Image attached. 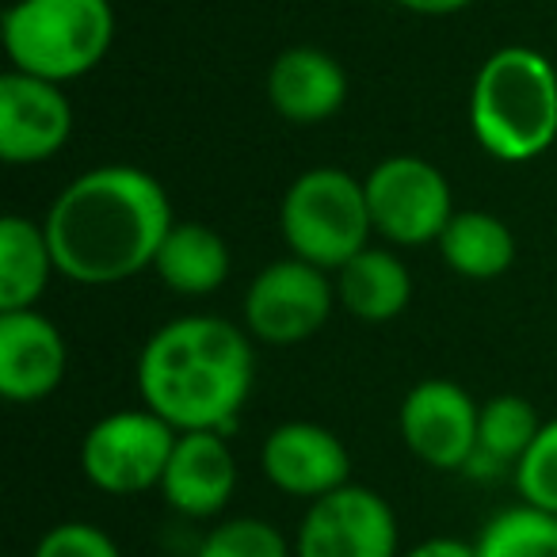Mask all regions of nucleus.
Returning a JSON list of instances; mask_svg holds the SVG:
<instances>
[{
	"mask_svg": "<svg viewBox=\"0 0 557 557\" xmlns=\"http://www.w3.org/2000/svg\"><path fill=\"white\" fill-rule=\"evenodd\" d=\"M542 420L534 412V405L519 394H500L493 401L481 405L478 417V455L473 462H485L493 470L516 466L527 455V447L539 435Z\"/></svg>",
	"mask_w": 557,
	"mask_h": 557,
	"instance_id": "nucleus-20",
	"label": "nucleus"
},
{
	"mask_svg": "<svg viewBox=\"0 0 557 557\" xmlns=\"http://www.w3.org/2000/svg\"><path fill=\"white\" fill-rule=\"evenodd\" d=\"M336 306V278L313 263L275 260L252 275L245 290V333L271 348L306 344Z\"/></svg>",
	"mask_w": 557,
	"mask_h": 557,
	"instance_id": "nucleus-8",
	"label": "nucleus"
},
{
	"mask_svg": "<svg viewBox=\"0 0 557 557\" xmlns=\"http://www.w3.org/2000/svg\"><path fill=\"white\" fill-rule=\"evenodd\" d=\"M237 488V458L222 432H180L164 470L161 493L172 511L210 519L230 504Z\"/></svg>",
	"mask_w": 557,
	"mask_h": 557,
	"instance_id": "nucleus-14",
	"label": "nucleus"
},
{
	"mask_svg": "<svg viewBox=\"0 0 557 557\" xmlns=\"http://www.w3.org/2000/svg\"><path fill=\"white\" fill-rule=\"evenodd\" d=\"M481 557H557V516L531 504L496 511L478 534Z\"/></svg>",
	"mask_w": 557,
	"mask_h": 557,
	"instance_id": "nucleus-21",
	"label": "nucleus"
},
{
	"mask_svg": "<svg viewBox=\"0 0 557 557\" xmlns=\"http://www.w3.org/2000/svg\"><path fill=\"white\" fill-rule=\"evenodd\" d=\"M278 230L290 256L321 271H341L351 256L371 245L374 233L363 180L333 164L302 172L283 195Z\"/></svg>",
	"mask_w": 557,
	"mask_h": 557,
	"instance_id": "nucleus-5",
	"label": "nucleus"
},
{
	"mask_svg": "<svg viewBox=\"0 0 557 557\" xmlns=\"http://www.w3.org/2000/svg\"><path fill=\"white\" fill-rule=\"evenodd\" d=\"M397 516L382 493L341 485L310 500L295 534V557H397Z\"/></svg>",
	"mask_w": 557,
	"mask_h": 557,
	"instance_id": "nucleus-9",
	"label": "nucleus"
},
{
	"mask_svg": "<svg viewBox=\"0 0 557 557\" xmlns=\"http://www.w3.org/2000/svg\"><path fill=\"white\" fill-rule=\"evenodd\" d=\"M481 405L450 379H424L405 394L397 428L409 447L432 470H466L478 455Z\"/></svg>",
	"mask_w": 557,
	"mask_h": 557,
	"instance_id": "nucleus-10",
	"label": "nucleus"
},
{
	"mask_svg": "<svg viewBox=\"0 0 557 557\" xmlns=\"http://www.w3.org/2000/svg\"><path fill=\"white\" fill-rule=\"evenodd\" d=\"M70 348L62 329L39 310L0 313V394L16 405L50 397L65 379Z\"/></svg>",
	"mask_w": 557,
	"mask_h": 557,
	"instance_id": "nucleus-13",
	"label": "nucleus"
},
{
	"mask_svg": "<svg viewBox=\"0 0 557 557\" xmlns=\"http://www.w3.org/2000/svg\"><path fill=\"white\" fill-rule=\"evenodd\" d=\"M516 488L523 504L557 516V417L542 420L534 443L516 462Z\"/></svg>",
	"mask_w": 557,
	"mask_h": 557,
	"instance_id": "nucleus-23",
	"label": "nucleus"
},
{
	"mask_svg": "<svg viewBox=\"0 0 557 557\" xmlns=\"http://www.w3.org/2000/svg\"><path fill=\"white\" fill-rule=\"evenodd\" d=\"M172 222L169 191L153 172L100 164L62 187L42 230L54 248L58 275L77 287H115L153 268Z\"/></svg>",
	"mask_w": 557,
	"mask_h": 557,
	"instance_id": "nucleus-1",
	"label": "nucleus"
},
{
	"mask_svg": "<svg viewBox=\"0 0 557 557\" xmlns=\"http://www.w3.org/2000/svg\"><path fill=\"white\" fill-rule=\"evenodd\" d=\"M32 557H123L108 531L85 523V519H65L50 527L39 539Z\"/></svg>",
	"mask_w": 557,
	"mask_h": 557,
	"instance_id": "nucleus-24",
	"label": "nucleus"
},
{
	"mask_svg": "<svg viewBox=\"0 0 557 557\" xmlns=\"http://www.w3.org/2000/svg\"><path fill=\"white\" fill-rule=\"evenodd\" d=\"M0 39L12 70L70 85L108 58L115 9L111 0H16L4 12Z\"/></svg>",
	"mask_w": 557,
	"mask_h": 557,
	"instance_id": "nucleus-4",
	"label": "nucleus"
},
{
	"mask_svg": "<svg viewBox=\"0 0 557 557\" xmlns=\"http://www.w3.org/2000/svg\"><path fill=\"white\" fill-rule=\"evenodd\" d=\"M138 397L176 432H230L252 394V341L210 313L161 325L138 356Z\"/></svg>",
	"mask_w": 557,
	"mask_h": 557,
	"instance_id": "nucleus-2",
	"label": "nucleus"
},
{
	"mask_svg": "<svg viewBox=\"0 0 557 557\" xmlns=\"http://www.w3.org/2000/svg\"><path fill=\"white\" fill-rule=\"evenodd\" d=\"M62 88L20 70L0 77V157L9 164H42L65 149L73 134V103Z\"/></svg>",
	"mask_w": 557,
	"mask_h": 557,
	"instance_id": "nucleus-11",
	"label": "nucleus"
},
{
	"mask_svg": "<svg viewBox=\"0 0 557 557\" xmlns=\"http://www.w3.org/2000/svg\"><path fill=\"white\" fill-rule=\"evenodd\" d=\"M180 432L157 412L123 409L96 420L81 440V473L108 496H138L161 488Z\"/></svg>",
	"mask_w": 557,
	"mask_h": 557,
	"instance_id": "nucleus-6",
	"label": "nucleus"
},
{
	"mask_svg": "<svg viewBox=\"0 0 557 557\" xmlns=\"http://www.w3.org/2000/svg\"><path fill=\"white\" fill-rule=\"evenodd\" d=\"M333 275L341 310L367 325H386V321L401 318L412 302V275L401 256L389 248L367 245Z\"/></svg>",
	"mask_w": 557,
	"mask_h": 557,
	"instance_id": "nucleus-16",
	"label": "nucleus"
},
{
	"mask_svg": "<svg viewBox=\"0 0 557 557\" xmlns=\"http://www.w3.org/2000/svg\"><path fill=\"white\" fill-rule=\"evenodd\" d=\"M470 131L488 157L527 164L557 141V70L531 47H500L470 85Z\"/></svg>",
	"mask_w": 557,
	"mask_h": 557,
	"instance_id": "nucleus-3",
	"label": "nucleus"
},
{
	"mask_svg": "<svg viewBox=\"0 0 557 557\" xmlns=\"http://www.w3.org/2000/svg\"><path fill=\"white\" fill-rule=\"evenodd\" d=\"M435 245L443 263L473 283L500 278L516 263V233L488 210H455Z\"/></svg>",
	"mask_w": 557,
	"mask_h": 557,
	"instance_id": "nucleus-19",
	"label": "nucleus"
},
{
	"mask_svg": "<svg viewBox=\"0 0 557 557\" xmlns=\"http://www.w3.org/2000/svg\"><path fill=\"white\" fill-rule=\"evenodd\" d=\"M405 12H417V16H455L466 12L473 0H397Z\"/></svg>",
	"mask_w": 557,
	"mask_h": 557,
	"instance_id": "nucleus-26",
	"label": "nucleus"
},
{
	"mask_svg": "<svg viewBox=\"0 0 557 557\" xmlns=\"http://www.w3.org/2000/svg\"><path fill=\"white\" fill-rule=\"evenodd\" d=\"M363 187L374 233H382L389 245L417 248L440 240V233L455 218V195L447 176L417 153L379 161L367 172Z\"/></svg>",
	"mask_w": 557,
	"mask_h": 557,
	"instance_id": "nucleus-7",
	"label": "nucleus"
},
{
	"mask_svg": "<svg viewBox=\"0 0 557 557\" xmlns=\"http://www.w3.org/2000/svg\"><path fill=\"white\" fill-rule=\"evenodd\" d=\"M195 557H295V546L268 519L237 516L207 531Z\"/></svg>",
	"mask_w": 557,
	"mask_h": 557,
	"instance_id": "nucleus-22",
	"label": "nucleus"
},
{
	"mask_svg": "<svg viewBox=\"0 0 557 557\" xmlns=\"http://www.w3.org/2000/svg\"><path fill=\"white\" fill-rule=\"evenodd\" d=\"M401 557H481V554H478V542L435 534V539H424V542H417L412 549H405Z\"/></svg>",
	"mask_w": 557,
	"mask_h": 557,
	"instance_id": "nucleus-25",
	"label": "nucleus"
},
{
	"mask_svg": "<svg viewBox=\"0 0 557 557\" xmlns=\"http://www.w3.org/2000/svg\"><path fill=\"white\" fill-rule=\"evenodd\" d=\"M268 100L295 126H318L348 100V73L329 50L290 47L268 70Z\"/></svg>",
	"mask_w": 557,
	"mask_h": 557,
	"instance_id": "nucleus-15",
	"label": "nucleus"
},
{
	"mask_svg": "<svg viewBox=\"0 0 557 557\" xmlns=\"http://www.w3.org/2000/svg\"><path fill=\"white\" fill-rule=\"evenodd\" d=\"M230 245L202 222H172L153 271L172 295L207 298L230 278Z\"/></svg>",
	"mask_w": 557,
	"mask_h": 557,
	"instance_id": "nucleus-17",
	"label": "nucleus"
},
{
	"mask_svg": "<svg viewBox=\"0 0 557 557\" xmlns=\"http://www.w3.org/2000/svg\"><path fill=\"white\" fill-rule=\"evenodd\" d=\"M260 470L278 493L298 496V500H321L348 485L351 458L348 447L313 420H287L268 432L260 447Z\"/></svg>",
	"mask_w": 557,
	"mask_h": 557,
	"instance_id": "nucleus-12",
	"label": "nucleus"
},
{
	"mask_svg": "<svg viewBox=\"0 0 557 557\" xmlns=\"http://www.w3.org/2000/svg\"><path fill=\"white\" fill-rule=\"evenodd\" d=\"M54 271V248L42 222L24 214L0 222V313L35 310Z\"/></svg>",
	"mask_w": 557,
	"mask_h": 557,
	"instance_id": "nucleus-18",
	"label": "nucleus"
}]
</instances>
